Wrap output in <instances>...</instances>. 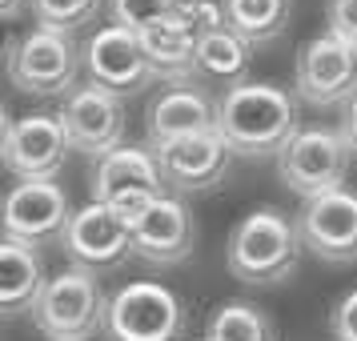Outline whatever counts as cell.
Returning <instances> with one entry per match:
<instances>
[{
  "label": "cell",
  "mask_w": 357,
  "mask_h": 341,
  "mask_svg": "<svg viewBox=\"0 0 357 341\" xmlns=\"http://www.w3.org/2000/svg\"><path fill=\"white\" fill-rule=\"evenodd\" d=\"M325 29L357 45V0H329L325 4Z\"/></svg>",
  "instance_id": "obj_25"
},
{
  "label": "cell",
  "mask_w": 357,
  "mask_h": 341,
  "mask_svg": "<svg viewBox=\"0 0 357 341\" xmlns=\"http://www.w3.org/2000/svg\"><path fill=\"white\" fill-rule=\"evenodd\" d=\"M249 65H253V45L241 33H233L225 24H217L209 33L197 36V84L205 89H233V84L249 81Z\"/></svg>",
  "instance_id": "obj_19"
},
{
  "label": "cell",
  "mask_w": 357,
  "mask_h": 341,
  "mask_svg": "<svg viewBox=\"0 0 357 341\" xmlns=\"http://www.w3.org/2000/svg\"><path fill=\"white\" fill-rule=\"evenodd\" d=\"M45 285H49V273H45L36 245L4 237V245H0V309H4V317L33 313Z\"/></svg>",
  "instance_id": "obj_18"
},
{
  "label": "cell",
  "mask_w": 357,
  "mask_h": 341,
  "mask_svg": "<svg viewBox=\"0 0 357 341\" xmlns=\"http://www.w3.org/2000/svg\"><path fill=\"white\" fill-rule=\"evenodd\" d=\"M161 193H169V185H165L161 161H157L153 145H121L113 153L97 157L93 169H89V197L109 201L129 225Z\"/></svg>",
  "instance_id": "obj_5"
},
{
  "label": "cell",
  "mask_w": 357,
  "mask_h": 341,
  "mask_svg": "<svg viewBox=\"0 0 357 341\" xmlns=\"http://www.w3.org/2000/svg\"><path fill=\"white\" fill-rule=\"evenodd\" d=\"M217 132L245 161L277 157L301 132L297 93L265 81L233 84L217 97Z\"/></svg>",
  "instance_id": "obj_1"
},
{
  "label": "cell",
  "mask_w": 357,
  "mask_h": 341,
  "mask_svg": "<svg viewBox=\"0 0 357 341\" xmlns=\"http://www.w3.org/2000/svg\"><path fill=\"white\" fill-rule=\"evenodd\" d=\"M301 253H305V241H301L297 221L277 205H261L233 225L225 245V265L241 285L269 289L297 273Z\"/></svg>",
  "instance_id": "obj_2"
},
{
  "label": "cell",
  "mask_w": 357,
  "mask_h": 341,
  "mask_svg": "<svg viewBox=\"0 0 357 341\" xmlns=\"http://www.w3.org/2000/svg\"><path fill=\"white\" fill-rule=\"evenodd\" d=\"M337 129H341V137H345V145L357 153V97L341 105V125Z\"/></svg>",
  "instance_id": "obj_27"
},
{
  "label": "cell",
  "mask_w": 357,
  "mask_h": 341,
  "mask_svg": "<svg viewBox=\"0 0 357 341\" xmlns=\"http://www.w3.org/2000/svg\"><path fill=\"white\" fill-rule=\"evenodd\" d=\"M297 229H301L309 257L325 265L357 261V193L341 185L333 193L309 197L297 213Z\"/></svg>",
  "instance_id": "obj_15"
},
{
  "label": "cell",
  "mask_w": 357,
  "mask_h": 341,
  "mask_svg": "<svg viewBox=\"0 0 357 341\" xmlns=\"http://www.w3.org/2000/svg\"><path fill=\"white\" fill-rule=\"evenodd\" d=\"M205 341H277V325L253 301H221L205 321Z\"/></svg>",
  "instance_id": "obj_22"
},
{
  "label": "cell",
  "mask_w": 357,
  "mask_h": 341,
  "mask_svg": "<svg viewBox=\"0 0 357 341\" xmlns=\"http://www.w3.org/2000/svg\"><path fill=\"white\" fill-rule=\"evenodd\" d=\"M84 77H89V84H97L121 100L157 84V73H153L141 33L121 29L113 20L84 40Z\"/></svg>",
  "instance_id": "obj_9"
},
{
  "label": "cell",
  "mask_w": 357,
  "mask_h": 341,
  "mask_svg": "<svg viewBox=\"0 0 357 341\" xmlns=\"http://www.w3.org/2000/svg\"><path fill=\"white\" fill-rule=\"evenodd\" d=\"M349 157H354V149L345 145L341 129H301L277 153V177L285 189L309 201V197L333 193L345 185Z\"/></svg>",
  "instance_id": "obj_8"
},
{
  "label": "cell",
  "mask_w": 357,
  "mask_h": 341,
  "mask_svg": "<svg viewBox=\"0 0 357 341\" xmlns=\"http://www.w3.org/2000/svg\"><path fill=\"white\" fill-rule=\"evenodd\" d=\"M105 317H109V297L97 273L73 261L56 277H49L33 309V325L45 341H97V333H105Z\"/></svg>",
  "instance_id": "obj_4"
},
{
  "label": "cell",
  "mask_w": 357,
  "mask_h": 341,
  "mask_svg": "<svg viewBox=\"0 0 357 341\" xmlns=\"http://www.w3.org/2000/svg\"><path fill=\"white\" fill-rule=\"evenodd\" d=\"M181 0H109V20L132 33H149L177 13Z\"/></svg>",
  "instance_id": "obj_24"
},
{
  "label": "cell",
  "mask_w": 357,
  "mask_h": 341,
  "mask_svg": "<svg viewBox=\"0 0 357 341\" xmlns=\"http://www.w3.org/2000/svg\"><path fill=\"white\" fill-rule=\"evenodd\" d=\"M4 65H8V81L17 84V93L36 100H56L81 89L77 77L84 73V49H77L73 33L33 24L24 36L8 40Z\"/></svg>",
  "instance_id": "obj_3"
},
{
  "label": "cell",
  "mask_w": 357,
  "mask_h": 341,
  "mask_svg": "<svg viewBox=\"0 0 357 341\" xmlns=\"http://www.w3.org/2000/svg\"><path fill=\"white\" fill-rule=\"evenodd\" d=\"M61 249L73 265H84L93 273H109V269H121L132 257V225L109 201L93 197L84 209L73 213Z\"/></svg>",
  "instance_id": "obj_11"
},
{
  "label": "cell",
  "mask_w": 357,
  "mask_h": 341,
  "mask_svg": "<svg viewBox=\"0 0 357 341\" xmlns=\"http://www.w3.org/2000/svg\"><path fill=\"white\" fill-rule=\"evenodd\" d=\"M145 52L153 61V73L161 84H189L197 81V36L181 24L177 17H169L165 24L141 33Z\"/></svg>",
  "instance_id": "obj_20"
},
{
  "label": "cell",
  "mask_w": 357,
  "mask_h": 341,
  "mask_svg": "<svg viewBox=\"0 0 357 341\" xmlns=\"http://www.w3.org/2000/svg\"><path fill=\"white\" fill-rule=\"evenodd\" d=\"M329 329H333V341H357V289L337 301Z\"/></svg>",
  "instance_id": "obj_26"
},
{
  "label": "cell",
  "mask_w": 357,
  "mask_h": 341,
  "mask_svg": "<svg viewBox=\"0 0 357 341\" xmlns=\"http://www.w3.org/2000/svg\"><path fill=\"white\" fill-rule=\"evenodd\" d=\"M189 313L161 281H129L109 297L105 338L109 341H181Z\"/></svg>",
  "instance_id": "obj_6"
},
{
  "label": "cell",
  "mask_w": 357,
  "mask_h": 341,
  "mask_svg": "<svg viewBox=\"0 0 357 341\" xmlns=\"http://www.w3.org/2000/svg\"><path fill=\"white\" fill-rule=\"evenodd\" d=\"M197 249V221L181 193H161L132 221V257L169 269L189 261Z\"/></svg>",
  "instance_id": "obj_14"
},
{
  "label": "cell",
  "mask_w": 357,
  "mask_h": 341,
  "mask_svg": "<svg viewBox=\"0 0 357 341\" xmlns=\"http://www.w3.org/2000/svg\"><path fill=\"white\" fill-rule=\"evenodd\" d=\"M68 189L56 177L49 181H17L4 201V237H17L24 245H52L65 241V229L73 221Z\"/></svg>",
  "instance_id": "obj_13"
},
{
  "label": "cell",
  "mask_w": 357,
  "mask_h": 341,
  "mask_svg": "<svg viewBox=\"0 0 357 341\" xmlns=\"http://www.w3.org/2000/svg\"><path fill=\"white\" fill-rule=\"evenodd\" d=\"M105 0H33V20L40 29L56 33H81L84 24H93Z\"/></svg>",
  "instance_id": "obj_23"
},
{
  "label": "cell",
  "mask_w": 357,
  "mask_h": 341,
  "mask_svg": "<svg viewBox=\"0 0 357 341\" xmlns=\"http://www.w3.org/2000/svg\"><path fill=\"white\" fill-rule=\"evenodd\" d=\"M293 93L301 105L313 109H341L357 97V45L337 33L309 36L297 52L293 68Z\"/></svg>",
  "instance_id": "obj_7"
},
{
  "label": "cell",
  "mask_w": 357,
  "mask_h": 341,
  "mask_svg": "<svg viewBox=\"0 0 357 341\" xmlns=\"http://www.w3.org/2000/svg\"><path fill=\"white\" fill-rule=\"evenodd\" d=\"M24 13H33V0H0V17L4 20H20Z\"/></svg>",
  "instance_id": "obj_28"
},
{
  "label": "cell",
  "mask_w": 357,
  "mask_h": 341,
  "mask_svg": "<svg viewBox=\"0 0 357 341\" xmlns=\"http://www.w3.org/2000/svg\"><path fill=\"white\" fill-rule=\"evenodd\" d=\"M217 129V97L205 84H165L145 109V145L161 149L177 137Z\"/></svg>",
  "instance_id": "obj_17"
},
{
  "label": "cell",
  "mask_w": 357,
  "mask_h": 341,
  "mask_svg": "<svg viewBox=\"0 0 357 341\" xmlns=\"http://www.w3.org/2000/svg\"><path fill=\"white\" fill-rule=\"evenodd\" d=\"M4 169L17 181H49L61 177L73 141L61 113H33V116H8L4 121Z\"/></svg>",
  "instance_id": "obj_10"
},
{
  "label": "cell",
  "mask_w": 357,
  "mask_h": 341,
  "mask_svg": "<svg viewBox=\"0 0 357 341\" xmlns=\"http://www.w3.org/2000/svg\"><path fill=\"white\" fill-rule=\"evenodd\" d=\"M61 121H65L73 149L84 153L89 161L121 149L125 145V132H129L125 100L97 89V84H81L77 93H68L65 109H61Z\"/></svg>",
  "instance_id": "obj_16"
},
{
  "label": "cell",
  "mask_w": 357,
  "mask_h": 341,
  "mask_svg": "<svg viewBox=\"0 0 357 341\" xmlns=\"http://www.w3.org/2000/svg\"><path fill=\"white\" fill-rule=\"evenodd\" d=\"M233 157L237 153L229 149V141L217 129L189 132V137H177V141H169V145L157 149L165 185H169V193H181V197L213 193L229 177Z\"/></svg>",
  "instance_id": "obj_12"
},
{
  "label": "cell",
  "mask_w": 357,
  "mask_h": 341,
  "mask_svg": "<svg viewBox=\"0 0 357 341\" xmlns=\"http://www.w3.org/2000/svg\"><path fill=\"white\" fill-rule=\"evenodd\" d=\"M225 20L233 33H241L253 49L273 45L277 36L289 29V8L293 0H221Z\"/></svg>",
  "instance_id": "obj_21"
}]
</instances>
